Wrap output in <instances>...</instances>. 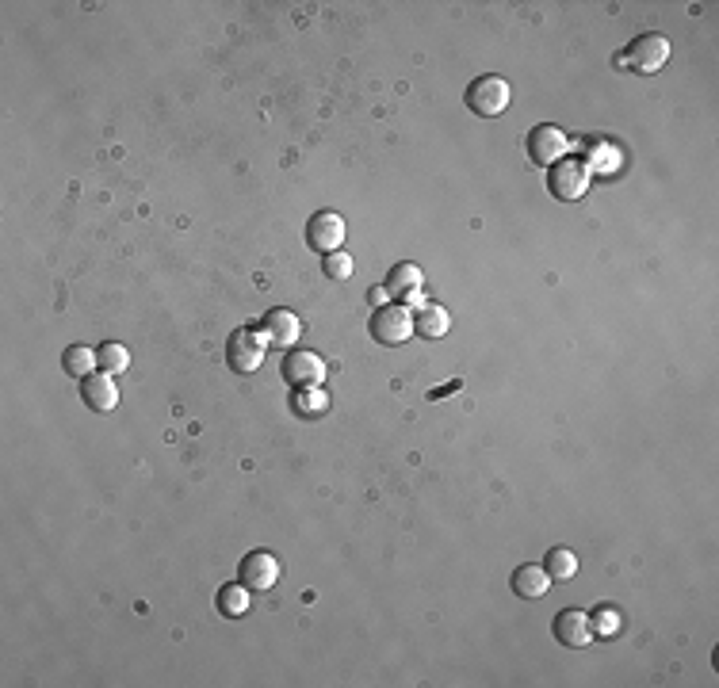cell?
<instances>
[{
  "label": "cell",
  "instance_id": "cell-1",
  "mask_svg": "<svg viewBox=\"0 0 719 688\" xmlns=\"http://www.w3.org/2000/svg\"><path fill=\"white\" fill-rule=\"evenodd\" d=\"M371 341L375 344H406L414 337V314L402 306V302H383V306H375V314H371Z\"/></svg>",
  "mask_w": 719,
  "mask_h": 688
},
{
  "label": "cell",
  "instance_id": "cell-2",
  "mask_svg": "<svg viewBox=\"0 0 719 688\" xmlns=\"http://www.w3.org/2000/svg\"><path fill=\"white\" fill-rule=\"evenodd\" d=\"M509 100H513V88H509V81L494 77V73L475 77L471 88H467V108L475 111V115H482V119L502 115V111L509 108Z\"/></svg>",
  "mask_w": 719,
  "mask_h": 688
},
{
  "label": "cell",
  "instance_id": "cell-3",
  "mask_svg": "<svg viewBox=\"0 0 719 688\" xmlns=\"http://www.w3.org/2000/svg\"><path fill=\"white\" fill-rule=\"evenodd\" d=\"M666 58H670V39L666 35H658V31H647V35H639L624 54H620V62L628 65V69H635V73H658L662 65H666Z\"/></svg>",
  "mask_w": 719,
  "mask_h": 688
},
{
  "label": "cell",
  "instance_id": "cell-4",
  "mask_svg": "<svg viewBox=\"0 0 719 688\" xmlns=\"http://www.w3.org/2000/svg\"><path fill=\"white\" fill-rule=\"evenodd\" d=\"M547 188L555 199H563V203H574V199H582L589 188V169L578 161V157H563V161H555L551 169H547Z\"/></svg>",
  "mask_w": 719,
  "mask_h": 688
},
{
  "label": "cell",
  "instance_id": "cell-5",
  "mask_svg": "<svg viewBox=\"0 0 719 688\" xmlns=\"http://www.w3.org/2000/svg\"><path fill=\"white\" fill-rule=\"evenodd\" d=\"M345 218L337 215V211H318V215H310L306 222V245L314 249V253H341V245H345Z\"/></svg>",
  "mask_w": 719,
  "mask_h": 688
},
{
  "label": "cell",
  "instance_id": "cell-6",
  "mask_svg": "<svg viewBox=\"0 0 719 688\" xmlns=\"http://www.w3.org/2000/svg\"><path fill=\"white\" fill-rule=\"evenodd\" d=\"M264 337L257 329H249V325H241L230 333V344H226V364L234 367L238 375H249V371H257L264 360Z\"/></svg>",
  "mask_w": 719,
  "mask_h": 688
},
{
  "label": "cell",
  "instance_id": "cell-7",
  "mask_svg": "<svg viewBox=\"0 0 719 688\" xmlns=\"http://www.w3.org/2000/svg\"><path fill=\"white\" fill-rule=\"evenodd\" d=\"M567 153H570L567 130L551 127V123H540L536 130H528V157H532L540 169H551V165L563 161Z\"/></svg>",
  "mask_w": 719,
  "mask_h": 688
},
{
  "label": "cell",
  "instance_id": "cell-8",
  "mask_svg": "<svg viewBox=\"0 0 719 688\" xmlns=\"http://www.w3.org/2000/svg\"><path fill=\"white\" fill-rule=\"evenodd\" d=\"M238 581L249 589V593H268L276 581H280V559L272 551H249L241 559Z\"/></svg>",
  "mask_w": 719,
  "mask_h": 688
},
{
  "label": "cell",
  "instance_id": "cell-9",
  "mask_svg": "<svg viewBox=\"0 0 719 688\" xmlns=\"http://www.w3.org/2000/svg\"><path fill=\"white\" fill-rule=\"evenodd\" d=\"M284 379L291 387H322L326 379V364L318 352H306V348H291L284 360Z\"/></svg>",
  "mask_w": 719,
  "mask_h": 688
},
{
  "label": "cell",
  "instance_id": "cell-10",
  "mask_svg": "<svg viewBox=\"0 0 719 688\" xmlns=\"http://www.w3.org/2000/svg\"><path fill=\"white\" fill-rule=\"evenodd\" d=\"M555 639L567 646V650H582L593 639V627H589V616L578 612V608H563L555 616Z\"/></svg>",
  "mask_w": 719,
  "mask_h": 688
},
{
  "label": "cell",
  "instance_id": "cell-11",
  "mask_svg": "<svg viewBox=\"0 0 719 688\" xmlns=\"http://www.w3.org/2000/svg\"><path fill=\"white\" fill-rule=\"evenodd\" d=\"M421 287H425V272L417 264H394L387 272V283L383 291L391 299H406V302H421Z\"/></svg>",
  "mask_w": 719,
  "mask_h": 688
},
{
  "label": "cell",
  "instance_id": "cell-12",
  "mask_svg": "<svg viewBox=\"0 0 719 688\" xmlns=\"http://www.w3.org/2000/svg\"><path fill=\"white\" fill-rule=\"evenodd\" d=\"M81 398H85L88 409H96V413H108V409L119 406V390H115V379H111L108 371H92L81 379Z\"/></svg>",
  "mask_w": 719,
  "mask_h": 688
},
{
  "label": "cell",
  "instance_id": "cell-13",
  "mask_svg": "<svg viewBox=\"0 0 719 688\" xmlns=\"http://www.w3.org/2000/svg\"><path fill=\"white\" fill-rule=\"evenodd\" d=\"M299 333H303L299 314H291V310H268L264 314V341L268 344H276V348L299 344Z\"/></svg>",
  "mask_w": 719,
  "mask_h": 688
},
{
  "label": "cell",
  "instance_id": "cell-14",
  "mask_svg": "<svg viewBox=\"0 0 719 688\" xmlns=\"http://www.w3.org/2000/svg\"><path fill=\"white\" fill-rule=\"evenodd\" d=\"M547 589H551V574H547L544 566H517L513 570V593L524 597V601H536V597H544Z\"/></svg>",
  "mask_w": 719,
  "mask_h": 688
},
{
  "label": "cell",
  "instance_id": "cell-15",
  "mask_svg": "<svg viewBox=\"0 0 719 688\" xmlns=\"http://www.w3.org/2000/svg\"><path fill=\"white\" fill-rule=\"evenodd\" d=\"M448 325H452V314L440 306H421V314H414V333L429 337V341H440L448 333Z\"/></svg>",
  "mask_w": 719,
  "mask_h": 688
},
{
  "label": "cell",
  "instance_id": "cell-16",
  "mask_svg": "<svg viewBox=\"0 0 719 688\" xmlns=\"http://www.w3.org/2000/svg\"><path fill=\"white\" fill-rule=\"evenodd\" d=\"M245 608H249V589H245L241 581H234V585H222V589H218V612H222L226 620H238V616H245Z\"/></svg>",
  "mask_w": 719,
  "mask_h": 688
},
{
  "label": "cell",
  "instance_id": "cell-17",
  "mask_svg": "<svg viewBox=\"0 0 719 688\" xmlns=\"http://www.w3.org/2000/svg\"><path fill=\"white\" fill-rule=\"evenodd\" d=\"M291 409H295L299 417H322V413L329 409V398L318 387H295V394H291Z\"/></svg>",
  "mask_w": 719,
  "mask_h": 688
},
{
  "label": "cell",
  "instance_id": "cell-18",
  "mask_svg": "<svg viewBox=\"0 0 719 688\" xmlns=\"http://www.w3.org/2000/svg\"><path fill=\"white\" fill-rule=\"evenodd\" d=\"M96 364H100V360H96V352L85 348V344H69L66 352H62V367H66V375H73V379H85V375H92V367Z\"/></svg>",
  "mask_w": 719,
  "mask_h": 688
},
{
  "label": "cell",
  "instance_id": "cell-19",
  "mask_svg": "<svg viewBox=\"0 0 719 688\" xmlns=\"http://www.w3.org/2000/svg\"><path fill=\"white\" fill-rule=\"evenodd\" d=\"M544 570L551 574V581L574 578V574H578V555H574V551H567V547H555V551H547Z\"/></svg>",
  "mask_w": 719,
  "mask_h": 688
},
{
  "label": "cell",
  "instance_id": "cell-20",
  "mask_svg": "<svg viewBox=\"0 0 719 688\" xmlns=\"http://www.w3.org/2000/svg\"><path fill=\"white\" fill-rule=\"evenodd\" d=\"M589 627H593V635H601V639H612V635H620V627H624V616H620V608H612V604H601L593 616H589Z\"/></svg>",
  "mask_w": 719,
  "mask_h": 688
},
{
  "label": "cell",
  "instance_id": "cell-21",
  "mask_svg": "<svg viewBox=\"0 0 719 688\" xmlns=\"http://www.w3.org/2000/svg\"><path fill=\"white\" fill-rule=\"evenodd\" d=\"M96 360H100V367H104L108 375H123V371L131 367V352H127L123 344L108 341V344H100V352H96Z\"/></svg>",
  "mask_w": 719,
  "mask_h": 688
},
{
  "label": "cell",
  "instance_id": "cell-22",
  "mask_svg": "<svg viewBox=\"0 0 719 688\" xmlns=\"http://www.w3.org/2000/svg\"><path fill=\"white\" fill-rule=\"evenodd\" d=\"M322 272H326L333 283L349 280V276H352V257H349V253H329V257L322 260Z\"/></svg>",
  "mask_w": 719,
  "mask_h": 688
},
{
  "label": "cell",
  "instance_id": "cell-23",
  "mask_svg": "<svg viewBox=\"0 0 719 688\" xmlns=\"http://www.w3.org/2000/svg\"><path fill=\"white\" fill-rule=\"evenodd\" d=\"M586 169H597V172H616L620 169V153L612 150V146H597V150L589 153V165Z\"/></svg>",
  "mask_w": 719,
  "mask_h": 688
}]
</instances>
